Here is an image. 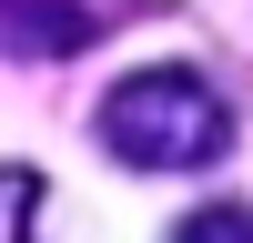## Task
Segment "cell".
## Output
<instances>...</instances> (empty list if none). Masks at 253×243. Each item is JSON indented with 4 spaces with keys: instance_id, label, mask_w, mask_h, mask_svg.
<instances>
[{
    "instance_id": "277c9868",
    "label": "cell",
    "mask_w": 253,
    "mask_h": 243,
    "mask_svg": "<svg viewBox=\"0 0 253 243\" xmlns=\"http://www.w3.org/2000/svg\"><path fill=\"white\" fill-rule=\"evenodd\" d=\"M31 213H41V182L31 172H0V243H31Z\"/></svg>"
},
{
    "instance_id": "7a4b0ae2",
    "label": "cell",
    "mask_w": 253,
    "mask_h": 243,
    "mask_svg": "<svg viewBox=\"0 0 253 243\" xmlns=\"http://www.w3.org/2000/svg\"><path fill=\"white\" fill-rule=\"evenodd\" d=\"M101 31L91 0H0V61H61Z\"/></svg>"
},
{
    "instance_id": "3957f363",
    "label": "cell",
    "mask_w": 253,
    "mask_h": 243,
    "mask_svg": "<svg viewBox=\"0 0 253 243\" xmlns=\"http://www.w3.org/2000/svg\"><path fill=\"white\" fill-rule=\"evenodd\" d=\"M172 243H253V213H243V202H203Z\"/></svg>"
},
{
    "instance_id": "6da1fadb",
    "label": "cell",
    "mask_w": 253,
    "mask_h": 243,
    "mask_svg": "<svg viewBox=\"0 0 253 243\" xmlns=\"http://www.w3.org/2000/svg\"><path fill=\"white\" fill-rule=\"evenodd\" d=\"M91 132H101V152L132 162V172H203V162H223V142H233V101L203 71H172V61H162V71H132V81L101 91Z\"/></svg>"
}]
</instances>
